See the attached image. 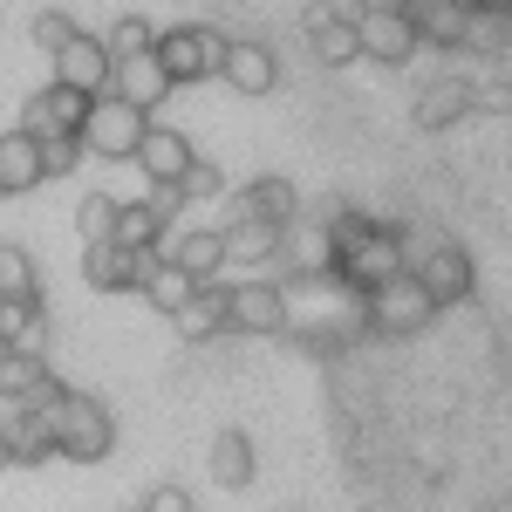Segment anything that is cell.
I'll return each instance as SVG.
<instances>
[{"mask_svg":"<svg viewBox=\"0 0 512 512\" xmlns=\"http://www.w3.org/2000/svg\"><path fill=\"white\" fill-rule=\"evenodd\" d=\"M41 417L55 431V458H69V465H103L117 451V417H110V403H96L89 390H62Z\"/></svg>","mask_w":512,"mask_h":512,"instance_id":"obj_1","label":"cell"},{"mask_svg":"<svg viewBox=\"0 0 512 512\" xmlns=\"http://www.w3.org/2000/svg\"><path fill=\"white\" fill-rule=\"evenodd\" d=\"M403 246H410V280L431 294V308L444 315V308H465L478 287V267L472 253L458 246V239H417L410 226H403Z\"/></svg>","mask_w":512,"mask_h":512,"instance_id":"obj_2","label":"cell"},{"mask_svg":"<svg viewBox=\"0 0 512 512\" xmlns=\"http://www.w3.org/2000/svg\"><path fill=\"white\" fill-rule=\"evenodd\" d=\"M151 117L123 96H89V117H82V158H103V164H137V144H144Z\"/></svg>","mask_w":512,"mask_h":512,"instance_id":"obj_3","label":"cell"},{"mask_svg":"<svg viewBox=\"0 0 512 512\" xmlns=\"http://www.w3.org/2000/svg\"><path fill=\"white\" fill-rule=\"evenodd\" d=\"M158 62L171 89L185 82H219V62H226V35L212 21H178V28H158Z\"/></svg>","mask_w":512,"mask_h":512,"instance_id":"obj_4","label":"cell"},{"mask_svg":"<svg viewBox=\"0 0 512 512\" xmlns=\"http://www.w3.org/2000/svg\"><path fill=\"white\" fill-rule=\"evenodd\" d=\"M226 335H287V287L267 274L226 280Z\"/></svg>","mask_w":512,"mask_h":512,"instance_id":"obj_5","label":"cell"},{"mask_svg":"<svg viewBox=\"0 0 512 512\" xmlns=\"http://www.w3.org/2000/svg\"><path fill=\"white\" fill-rule=\"evenodd\" d=\"M362 321H369L376 335H417V328L437 321V308L410 274H396V280H383L376 294H362Z\"/></svg>","mask_w":512,"mask_h":512,"instance_id":"obj_6","label":"cell"},{"mask_svg":"<svg viewBox=\"0 0 512 512\" xmlns=\"http://www.w3.org/2000/svg\"><path fill=\"white\" fill-rule=\"evenodd\" d=\"M301 41H308V55H315L321 69H349V62H362L355 14H349V7H335V0H308V14H301Z\"/></svg>","mask_w":512,"mask_h":512,"instance_id":"obj_7","label":"cell"},{"mask_svg":"<svg viewBox=\"0 0 512 512\" xmlns=\"http://www.w3.org/2000/svg\"><path fill=\"white\" fill-rule=\"evenodd\" d=\"M82 117H89V96L69 89V82H55V76L21 103V130H28L35 144L41 137H82Z\"/></svg>","mask_w":512,"mask_h":512,"instance_id":"obj_8","label":"cell"},{"mask_svg":"<svg viewBox=\"0 0 512 512\" xmlns=\"http://www.w3.org/2000/svg\"><path fill=\"white\" fill-rule=\"evenodd\" d=\"M158 253L171 260V267H185L192 280H226V233H219V226H205V219L171 226Z\"/></svg>","mask_w":512,"mask_h":512,"instance_id":"obj_9","label":"cell"},{"mask_svg":"<svg viewBox=\"0 0 512 512\" xmlns=\"http://www.w3.org/2000/svg\"><path fill=\"white\" fill-rule=\"evenodd\" d=\"M355 41H362V62H376V69H403V62H417V48H424L410 14H355Z\"/></svg>","mask_w":512,"mask_h":512,"instance_id":"obj_10","label":"cell"},{"mask_svg":"<svg viewBox=\"0 0 512 512\" xmlns=\"http://www.w3.org/2000/svg\"><path fill=\"white\" fill-rule=\"evenodd\" d=\"M219 82L239 89V96H274L280 89V55L260 35H226V62H219Z\"/></svg>","mask_w":512,"mask_h":512,"instance_id":"obj_11","label":"cell"},{"mask_svg":"<svg viewBox=\"0 0 512 512\" xmlns=\"http://www.w3.org/2000/svg\"><path fill=\"white\" fill-rule=\"evenodd\" d=\"M48 62H55V82H69L82 96H103V89H110V69H117L110 48H103V35H89V28H76Z\"/></svg>","mask_w":512,"mask_h":512,"instance_id":"obj_12","label":"cell"},{"mask_svg":"<svg viewBox=\"0 0 512 512\" xmlns=\"http://www.w3.org/2000/svg\"><path fill=\"white\" fill-rule=\"evenodd\" d=\"M219 205H226V219H267V226H294V219H301V185H287V178H253V185L226 192ZM226 219H219V226H226Z\"/></svg>","mask_w":512,"mask_h":512,"instance_id":"obj_13","label":"cell"},{"mask_svg":"<svg viewBox=\"0 0 512 512\" xmlns=\"http://www.w3.org/2000/svg\"><path fill=\"white\" fill-rule=\"evenodd\" d=\"M158 253H130L117 239H96V246H82V280L96 287V294H137V280L151 267Z\"/></svg>","mask_w":512,"mask_h":512,"instance_id":"obj_14","label":"cell"},{"mask_svg":"<svg viewBox=\"0 0 512 512\" xmlns=\"http://www.w3.org/2000/svg\"><path fill=\"white\" fill-rule=\"evenodd\" d=\"M192 164H198V151H192L185 130H171V123H151V130H144V144H137V171H144V185H178Z\"/></svg>","mask_w":512,"mask_h":512,"instance_id":"obj_15","label":"cell"},{"mask_svg":"<svg viewBox=\"0 0 512 512\" xmlns=\"http://www.w3.org/2000/svg\"><path fill=\"white\" fill-rule=\"evenodd\" d=\"M410 117H417V130H451V123L472 117V76H431L424 89H417V103H410Z\"/></svg>","mask_w":512,"mask_h":512,"instance_id":"obj_16","label":"cell"},{"mask_svg":"<svg viewBox=\"0 0 512 512\" xmlns=\"http://www.w3.org/2000/svg\"><path fill=\"white\" fill-rule=\"evenodd\" d=\"M62 390H69V383L48 369V355H14V349L0 355V396H21L28 410H48Z\"/></svg>","mask_w":512,"mask_h":512,"instance_id":"obj_17","label":"cell"},{"mask_svg":"<svg viewBox=\"0 0 512 512\" xmlns=\"http://www.w3.org/2000/svg\"><path fill=\"white\" fill-rule=\"evenodd\" d=\"M110 96L137 103L144 117H151V110H164V96H171V76H164L158 48H151V55H123L117 69H110Z\"/></svg>","mask_w":512,"mask_h":512,"instance_id":"obj_18","label":"cell"},{"mask_svg":"<svg viewBox=\"0 0 512 512\" xmlns=\"http://www.w3.org/2000/svg\"><path fill=\"white\" fill-rule=\"evenodd\" d=\"M205 472L219 492H246L253 478H260V451H253V437L246 431H219L212 437V451H205Z\"/></svg>","mask_w":512,"mask_h":512,"instance_id":"obj_19","label":"cell"},{"mask_svg":"<svg viewBox=\"0 0 512 512\" xmlns=\"http://www.w3.org/2000/svg\"><path fill=\"white\" fill-rule=\"evenodd\" d=\"M41 185V144L14 123V130H0V198H21Z\"/></svg>","mask_w":512,"mask_h":512,"instance_id":"obj_20","label":"cell"},{"mask_svg":"<svg viewBox=\"0 0 512 512\" xmlns=\"http://www.w3.org/2000/svg\"><path fill=\"white\" fill-rule=\"evenodd\" d=\"M0 349L48 355V315H41V301H14V294H0Z\"/></svg>","mask_w":512,"mask_h":512,"instance_id":"obj_21","label":"cell"},{"mask_svg":"<svg viewBox=\"0 0 512 512\" xmlns=\"http://www.w3.org/2000/svg\"><path fill=\"white\" fill-rule=\"evenodd\" d=\"M465 0H410V21H417V41L424 48H444V55H458V41H465Z\"/></svg>","mask_w":512,"mask_h":512,"instance_id":"obj_22","label":"cell"},{"mask_svg":"<svg viewBox=\"0 0 512 512\" xmlns=\"http://www.w3.org/2000/svg\"><path fill=\"white\" fill-rule=\"evenodd\" d=\"M198 287H205V280H192V274H185V267H171L164 253H158V260H151V267H144V280H137V294H144V308H158L164 321L178 315V308L192 301Z\"/></svg>","mask_w":512,"mask_h":512,"instance_id":"obj_23","label":"cell"},{"mask_svg":"<svg viewBox=\"0 0 512 512\" xmlns=\"http://www.w3.org/2000/svg\"><path fill=\"white\" fill-rule=\"evenodd\" d=\"M512 48V7H472L465 14V41H458V55H472V62H499Z\"/></svg>","mask_w":512,"mask_h":512,"instance_id":"obj_24","label":"cell"},{"mask_svg":"<svg viewBox=\"0 0 512 512\" xmlns=\"http://www.w3.org/2000/svg\"><path fill=\"white\" fill-rule=\"evenodd\" d=\"M171 328H178L185 342H212V335H226V280H205L192 301L171 315Z\"/></svg>","mask_w":512,"mask_h":512,"instance_id":"obj_25","label":"cell"},{"mask_svg":"<svg viewBox=\"0 0 512 512\" xmlns=\"http://www.w3.org/2000/svg\"><path fill=\"white\" fill-rule=\"evenodd\" d=\"M164 233H171V226L151 212V198H130V205H117V226H110V239H117V246H130V253H158Z\"/></svg>","mask_w":512,"mask_h":512,"instance_id":"obj_26","label":"cell"},{"mask_svg":"<svg viewBox=\"0 0 512 512\" xmlns=\"http://www.w3.org/2000/svg\"><path fill=\"white\" fill-rule=\"evenodd\" d=\"M48 458H55V431H48L41 410H28V417L7 431V465H28V472H35V465H48Z\"/></svg>","mask_w":512,"mask_h":512,"instance_id":"obj_27","label":"cell"},{"mask_svg":"<svg viewBox=\"0 0 512 512\" xmlns=\"http://www.w3.org/2000/svg\"><path fill=\"white\" fill-rule=\"evenodd\" d=\"M0 294H14V301H41V267L28 246H14V239H0Z\"/></svg>","mask_w":512,"mask_h":512,"instance_id":"obj_28","label":"cell"},{"mask_svg":"<svg viewBox=\"0 0 512 512\" xmlns=\"http://www.w3.org/2000/svg\"><path fill=\"white\" fill-rule=\"evenodd\" d=\"M472 117H512V76L499 62L472 69Z\"/></svg>","mask_w":512,"mask_h":512,"instance_id":"obj_29","label":"cell"},{"mask_svg":"<svg viewBox=\"0 0 512 512\" xmlns=\"http://www.w3.org/2000/svg\"><path fill=\"white\" fill-rule=\"evenodd\" d=\"M178 192H185V219H198V205H219V198L233 192V185H226V171H219V164H205V158H198L192 171L178 178Z\"/></svg>","mask_w":512,"mask_h":512,"instance_id":"obj_30","label":"cell"},{"mask_svg":"<svg viewBox=\"0 0 512 512\" xmlns=\"http://www.w3.org/2000/svg\"><path fill=\"white\" fill-rule=\"evenodd\" d=\"M117 205H123V198H110V192H82V198H76V233H82V246L110 239V226H117Z\"/></svg>","mask_w":512,"mask_h":512,"instance_id":"obj_31","label":"cell"},{"mask_svg":"<svg viewBox=\"0 0 512 512\" xmlns=\"http://www.w3.org/2000/svg\"><path fill=\"white\" fill-rule=\"evenodd\" d=\"M103 48H110V62H123V55H151V48H158V28H151L144 14H123L117 28L103 35Z\"/></svg>","mask_w":512,"mask_h":512,"instance_id":"obj_32","label":"cell"},{"mask_svg":"<svg viewBox=\"0 0 512 512\" xmlns=\"http://www.w3.org/2000/svg\"><path fill=\"white\" fill-rule=\"evenodd\" d=\"M82 164V137H41V185L48 178H69Z\"/></svg>","mask_w":512,"mask_h":512,"instance_id":"obj_33","label":"cell"},{"mask_svg":"<svg viewBox=\"0 0 512 512\" xmlns=\"http://www.w3.org/2000/svg\"><path fill=\"white\" fill-rule=\"evenodd\" d=\"M76 35V21H69V14H62V7H41L35 21H28V41H35L41 55H55V48H62V41Z\"/></svg>","mask_w":512,"mask_h":512,"instance_id":"obj_34","label":"cell"},{"mask_svg":"<svg viewBox=\"0 0 512 512\" xmlns=\"http://www.w3.org/2000/svg\"><path fill=\"white\" fill-rule=\"evenodd\" d=\"M137 512H198V499L185 485H151V492L137 499Z\"/></svg>","mask_w":512,"mask_h":512,"instance_id":"obj_35","label":"cell"},{"mask_svg":"<svg viewBox=\"0 0 512 512\" xmlns=\"http://www.w3.org/2000/svg\"><path fill=\"white\" fill-rule=\"evenodd\" d=\"M355 14H410V0H355Z\"/></svg>","mask_w":512,"mask_h":512,"instance_id":"obj_36","label":"cell"},{"mask_svg":"<svg viewBox=\"0 0 512 512\" xmlns=\"http://www.w3.org/2000/svg\"><path fill=\"white\" fill-rule=\"evenodd\" d=\"M485 512H512V492H499V499H492V506H485Z\"/></svg>","mask_w":512,"mask_h":512,"instance_id":"obj_37","label":"cell"},{"mask_svg":"<svg viewBox=\"0 0 512 512\" xmlns=\"http://www.w3.org/2000/svg\"><path fill=\"white\" fill-rule=\"evenodd\" d=\"M465 7H512V0H465Z\"/></svg>","mask_w":512,"mask_h":512,"instance_id":"obj_38","label":"cell"},{"mask_svg":"<svg viewBox=\"0 0 512 512\" xmlns=\"http://www.w3.org/2000/svg\"><path fill=\"white\" fill-rule=\"evenodd\" d=\"M0 472H7V437H0Z\"/></svg>","mask_w":512,"mask_h":512,"instance_id":"obj_39","label":"cell"},{"mask_svg":"<svg viewBox=\"0 0 512 512\" xmlns=\"http://www.w3.org/2000/svg\"><path fill=\"white\" fill-rule=\"evenodd\" d=\"M0 355H7V349H0Z\"/></svg>","mask_w":512,"mask_h":512,"instance_id":"obj_40","label":"cell"},{"mask_svg":"<svg viewBox=\"0 0 512 512\" xmlns=\"http://www.w3.org/2000/svg\"><path fill=\"white\" fill-rule=\"evenodd\" d=\"M294 512H301V506H294Z\"/></svg>","mask_w":512,"mask_h":512,"instance_id":"obj_41","label":"cell"}]
</instances>
